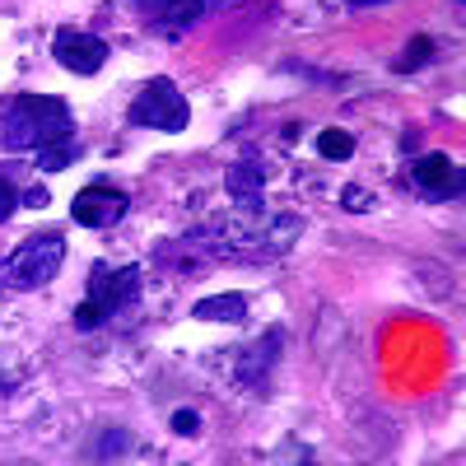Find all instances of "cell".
<instances>
[{
	"label": "cell",
	"mask_w": 466,
	"mask_h": 466,
	"mask_svg": "<svg viewBox=\"0 0 466 466\" xmlns=\"http://www.w3.org/2000/svg\"><path fill=\"white\" fill-rule=\"evenodd\" d=\"M75 136V112L56 94H15L0 107V145L15 154H37Z\"/></svg>",
	"instance_id": "obj_1"
},
{
	"label": "cell",
	"mask_w": 466,
	"mask_h": 466,
	"mask_svg": "<svg viewBox=\"0 0 466 466\" xmlns=\"http://www.w3.org/2000/svg\"><path fill=\"white\" fill-rule=\"evenodd\" d=\"M145 285V266L140 261H122V266H112V261H98L89 270V289H85V303L75 308V327H103L112 313H122V308L140 294Z\"/></svg>",
	"instance_id": "obj_2"
},
{
	"label": "cell",
	"mask_w": 466,
	"mask_h": 466,
	"mask_svg": "<svg viewBox=\"0 0 466 466\" xmlns=\"http://www.w3.org/2000/svg\"><path fill=\"white\" fill-rule=\"evenodd\" d=\"M61 261H66V238L61 233H28V238L0 261V289L10 294H28V289H47L61 276Z\"/></svg>",
	"instance_id": "obj_3"
},
{
	"label": "cell",
	"mask_w": 466,
	"mask_h": 466,
	"mask_svg": "<svg viewBox=\"0 0 466 466\" xmlns=\"http://www.w3.org/2000/svg\"><path fill=\"white\" fill-rule=\"evenodd\" d=\"M127 116H131V127H149V131L177 136V131H187V122H191V107H187L182 89L168 80V75H154V80L131 98Z\"/></svg>",
	"instance_id": "obj_4"
},
{
	"label": "cell",
	"mask_w": 466,
	"mask_h": 466,
	"mask_svg": "<svg viewBox=\"0 0 466 466\" xmlns=\"http://www.w3.org/2000/svg\"><path fill=\"white\" fill-rule=\"evenodd\" d=\"M131 210V197L122 187H107V182H89L75 191V201H70V219L75 224H85V228H112V224H122Z\"/></svg>",
	"instance_id": "obj_5"
},
{
	"label": "cell",
	"mask_w": 466,
	"mask_h": 466,
	"mask_svg": "<svg viewBox=\"0 0 466 466\" xmlns=\"http://www.w3.org/2000/svg\"><path fill=\"white\" fill-rule=\"evenodd\" d=\"M52 56L70 75H98L103 61H107V43H103V37H94V33H85V28H56Z\"/></svg>",
	"instance_id": "obj_6"
},
{
	"label": "cell",
	"mask_w": 466,
	"mask_h": 466,
	"mask_svg": "<svg viewBox=\"0 0 466 466\" xmlns=\"http://www.w3.org/2000/svg\"><path fill=\"white\" fill-rule=\"evenodd\" d=\"M410 187L424 201H457L461 197V168L448 154H420L410 164Z\"/></svg>",
	"instance_id": "obj_7"
},
{
	"label": "cell",
	"mask_w": 466,
	"mask_h": 466,
	"mask_svg": "<svg viewBox=\"0 0 466 466\" xmlns=\"http://www.w3.org/2000/svg\"><path fill=\"white\" fill-rule=\"evenodd\" d=\"M224 187H228L233 210H243V215L266 210V173H261V159H252V154L224 173Z\"/></svg>",
	"instance_id": "obj_8"
},
{
	"label": "cell",
	"mask_w": 466,
	"mask_h": 466,
	"mask_svg": "<svg viewBox=\"0 0 466 466\" xmlns=\"http://www.w3.org/2000/svg\"><path fill=\"white\" fill-rule=\"evenodd\" d=\"M140 10H145V24L154 33L177 37V33H187L206 15V0H140Z\"/></svg>",
	"instance_id": "obj_9"
},
{
	"label": "cell",
	"mask_w": 466,
	"mask_h": 466,
	"mask_svg": "<svg viewBox=\"0 0 466 466\" xmlns=\"http://www.w3.org/2000/svg\"><path fill=\"white\" fill-rule=\"evenodd\" d=\"M276 360H280V327H270L261 340H252V345L243 350V355H238L233 373H238V382H243V387H257V382H266V378H270Z\"/></svg>",
	"instance_id": "obj_10"
},
{
	"label": "cell",
	"mask_w": 466,
	"mask_h": 466,
	"mask_svg": "<svg viewBox=\"0 0 466 466\" xmlns=\"http://www.w3.org/2000/svg\"><path fill=\"white\" fill-rule=\"evenodd\" d=\"M191 318H197V322H228V327H238V322H248V299L243 294L201 299L197 308H191Z\"/></svg>",
	"instance_id": "obj_11"
},
{
	"label": "cell",
	"mask_w": 466,
	"mask_h": 466,
	"mask_svg": "<svg viewBox=\"0 0 466 466\" xmlns=\"http://www.w3.org/2000/svg\"><path fill=\"white\" fill-rule=\"evenodd\" d=\"M75 159H80V136H66V140H56V145H47V149L33 154V164L43 168V173H61V168H70Z\"/></svg>",
	"instance_id": "obj_12"
},
{
	"label": "cell",
	"mask_w": 466,
	"mask_h": 466,
	"mask_svg": "<svg viewBox=\"0 0 466 466\" xmlns=\"http://www.w3.org/2000/svg\"><path fill=\"white\" fill-rule=\"evenodd\" d=\"M318 154H322L327 164H345L350 154H355V136L340 131V127H327V131L318 136Z\"/></svg>",
	"instance_id": "obj_13"
},
{
	"label": "cell",
	"mask_w": 466,
	"mask_h": 466,
	"mask_svg": "<svg viewBox=\"0 0 466 466\" xmlns=\"http://www.w3.org/2000/svg\"><path fill=\"white\" fill-rule=\"evenodd\" d=\"M434 56V43H430V37H420V43L401 56V70H415V66H424V61H430Z\"/></svg>",
	"instance_id": "obj_14"
},
{
	"label": "cell",
	"mask_w": 466,
	"mask_h": 466,
	"mask_svg": "<svg viewBox=\"0 0 466 466\" xmlns=\"http://www.w3.org/2000/svg\"><path fill=\"white\" fill-rule=\"evenodd\" d=\"M201 430V415L197 410H177L173 415V434H197Z\"/></svg>",
	"instance_id": "obj_15"
},
{
	"label": "cell",
	"mask_w": 466,
	"mask_h": 466,
	"mask_svg": "<svg viewBox=\"0 0 466 466\" xmlns=\"http://www.w3.org/2000/svg\"><path fill=\"white\" fill-rule=\"evenodd\" d=\"M15 206H19V197H15V187L0 177V224H5L10 215H15Z\"/></svg>",
	"instance_id": "obj_16"
},
{
	"label": "cell",
	"mask_w": 466,
	"mask_h": 466,
	"mask_svg": "<svg viewBox=\"0 0 466 466\" xmlns=\"http://www.w3.org/2000/svg\"><path fill=\"white\" fill-rule=\"evenodd\" d=\"M345 206H350V210H364V206H373V201H369V191H360V182H350V187H345Z\"/></svg>",
	"instance_id": "obj_17"
},
{
	"label": "cell",
	"mask_w": 466,
	"mask_h": 466,
	"mask_svg": "<svg viewBox=\"0 0 466 466\" xmlns=\"http://www.w3.org/2000/svg\"><path fill=\"white\" fill-rule=\"evenodd\" d=\"M24 201H28V206H47V187H37V191H28Z\"/></svg>",
	"instance_id": "obj_18"
},
{
	"label": "cell",
	"mask_w": 466,
	"mask_h": 466,
	"mask_svg": "<svg viewBox=\"0 0 466 466\" xmlns=\"http://www.w3.org/2000/svg\"><path fill=\"white\" fill-rule=\"evenodd\" d=\"M345 5H387V0H345Z\"/></svg>",
	"instance_id": "obj_19"
}]
</instances>
